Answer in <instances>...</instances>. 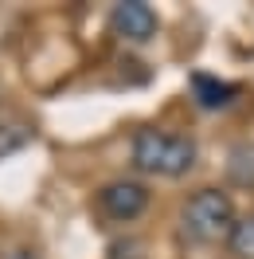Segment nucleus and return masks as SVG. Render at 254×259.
<instances>
[{"mask_svg":"<svg viewBox=\"0 0 254 259\" xmlns=\"http://www.w3.org/2000/svg\"><path fill=\"white\" fill-rule=\"evenodd\" d=\"M133 169L149 177H184L196 165V142L172 130H137L133 138Z\"/></svg>","mask_w":254,"mask_h":259,"instance_id":"obj_1","label":"nucleus"},{"mask_svg":"<svg viewBox=\"0 0 254 259\" xmlns=\"http://www.w3.org/2000/svg\"><path fill=\"white\" fill-rule=\"evenodd\" d=\"M235 200L231 193L223 189H196L188 196V204L180 212V228L192 243H215V240H227L231 228H235Z\"/></svg>","mask_w":254,"mask_h":259,"instance_id":"obj_2","label":"nucleus"},{"mask_svg":"<svg viewBox=\"0 0 254 259\" xmlns=\"http://www.w3.org/2000/svg\"><path fill=\"white\" fill-rule=\"evenodd\" d=\"M98 204L102 212L117 220V224H129V220H137L145 208H149V189H145L141 181H110L102 193H98Z\"/></svg>","mask_w":254,"mask_h":259,"instance_id":"obj_3","label":"nucleus"},{"mask_svg":"<svg viewBox=\"0 0 254 259\" xmlns=\"http://www.w3.org/2000/svg\"><path fill=\"white\" fill-rule=\"evenodd\" d=\"M110 32L129 39V44H149L157 35V12L145 0H121L110 12Z\"/></svg>","mask_w":254,"mask_h":259,"instance_id":"obj_4","label":"nucleus"},{"mask_svg":"<svg viewBox=\"0 0 254 259\" xmlns=\"http://www.w3.org/2000/svg\"><path fill=\"white\" fill-rule=\"evenodd\" d=\"M192 91H196V102H200L204 110L231 106V102H235V95H238L231 82H219V79H211V75H196V79H192Z\"/></svg>","mask_w":254,"mask_h":259,"instance_id":"obj_5","label":"nucleus"},{"mask_svg":"<svg viewBox=\"0 0 254 259\" xmlns=\"http://www.w3.org/2000/svg\"><path fill=\"white\" fill-rule=\"evenodd\" d=\"M227 247H231L235 259H254V212L235 220L231 236H227Z\"/></svg>","mask_w":254,"mask_h":259,"instance_id":"obj_6","label":"nucleus"},{"mask_svg":"<svg viewBox=\"0 0 254 259\" xmlns=\"http://www.w3.org/2000/svg\"><path fill=\"white\" fill-rule=\"evenodd\" d=\"M4 259H35V255H32V251H24V247H16V251H8Z\"/></svg>","mask_w":254,"mask_h":259,"instance_id":"obj_7","label":"nucleus"}]
</instances>
